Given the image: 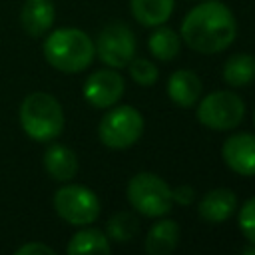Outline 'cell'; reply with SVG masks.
Instances as JSON below:
<instances>
[{"label": "cell", "mask_w": 255, "mask_h": 255, "mask_svg": "<svg viewBox=\"0 0 255 255\" xmlns=\"http://www.w3.org/2000/svg\"><path fill=\"white\" fill-rule=\"evenodd\" d=\"M237 36V20L233 12L217 2L207 0L187 12L181 24L183 42L199 54H217L233 44Z\"/></svg>", "instance_id": "obj_1"}, {"label": "cell", "mask_w": 255, "mask_h": 255, "mask_svg": "<svg viewBox=\"0 0 255 255\" xmlns=\"http://www.w3.org/2000/svg\"><path fill=\"white\" fill-rule=\"evenodd\" d=\"M96 48L92 38L80 28H58L44 42L48 64L60 72L76 74L86 70L94 60Z\"/></svg>", "instance_id": "obj_2"}, {"label": "cell", "mask_w": 255, "mask_h": 255, "mask_svg": "<svg viewBox=\"0 0 255 255\" xmlns=\"http://www.w3.org/2000/svg\"><path fill=\"white\" fill-rule=\"evenodd\" d=\"M20 126L36 141H52L64 129V112L60 102L46 92H34L20 106Z\"/></svg>", "instance_id": "obj_3"}, {"label": "cell", "mask_w": 255, "mask_h": 255, "mask_svg": "<svg viewBox=\"0 0 255 255\" xmlns=\"http://www.w3.org/2000/svg\"><path fill=\"white\" fill-rule=\"evenodd\" d=\"M126 193L131 207H135L145 217H161L169 213L173 205L171 187L155 173L141 171L133 175L128 183Z\"/></svg>", "instance_id": "obj_4"}, {"label": "cell", "mask_w": 255, "mask_h": 255, "mask_svg": "<svg viewBox=\"0 0 255 255\" xmlns=\"http://www.w3.org/2000/svg\"><path fill=\"white\" fill-rule=\"evenodd\" d=\"M100 139L112 149L131 147L143 133V118L133 106H120L110 110L98 128Z\"/></svg>", "instance_id": "obj_5"}, {"label": "cell", "mask_w": 255, "mask_h": 255, "mask_svg": "<svg viewBox=\"0 0 255 255\" xmlns=\"http://www.w3.org/2000/svg\"><path fill=\"white\" fill-rule=\"evenodd\" d=\"M243 116H245V104L241 102V98L225 90L207 94L197 108V120L205 128L215 131L237 128Z\"/></svg>", "instance_id": "obj_6"}, {"label": "cell", "mask_w": 255, "mask_h": 255, "mask_svg": "<svg viewBox=\"0 0 255 255\" xmlns=\"http://www.w3.org/2000/svg\"><path fill=\"white\" fill-rule=\"evenodd\" d=\"M56 213L70 225H90L100 215V199L86 185H64L54 195Z\"/></svg>", "instance_id": "obj_7"}, {"label": "cell", "mask_w": 255, "mask_h": 255, "mask_svg": "<svg viewBox=\"0 0 255 255\" xmlns=\"http://www.w3.org/2000/svg\"><path fill=\"white\" fill-rule=\"evenodd\" d=\"M94 48L106 66L124 68L131 62L135 54V36L126 24L112 22L100 32Z\"/></svg>", "instance_id": "obj_8"}, {"label": "cell", "mask_w": 255, "mask_h": 255, "mask_svg": "<svg viewBox=\"0 0 255 255\" xmlns=\"http://www.w3.org/2000/svg\"><path fill=\"white\" fill-rule=\"evenodd\" d=\"M124 78L106 68V70H96L86 82H84V98L90 102L94 108H112L124 94Z\"/></svg>", "instance_id": "obj_9"}, {"label": "cell", "mask_w": 255, "mask_h": 255, "mask_svg": "<svg viewBox=\"0 0 255 255\" xmlns=\"http://www.w3.org/2000/svg\"><path fill=\"white\" fill-rule=\"evenodd\" d=\"M223 161L239 175H255V135L253 133H235L225 139L221 149Z\"/></svg>", "instance_id": "obj_10"}, {"label": "cell", "mask_w": 255, "mask_h": 255, "mask_svg": "<svg viewBox=\"0 0 255 255\" xmlns=\"http://www.w3.org/2000/svg\"><path fill=\"white\" fill-rule=\"evenodd\" d=\"M237 207V197L231 189L219 187L207 191L199 201V217L207 223H221L231 217V213Z\"/></svg>", "instance_id": "obj_11"}, {"label": "cell", "mask_w": 255, "mask_h": 255, "mask_svg": "<svg viewBox=\"0 0 255 255\" xmlns=\"http://www.w3.org/2000/svg\"><path fill=\"white\" fill-rule=\"evenodd\" d=\"M54 16H56V8L52 0H26L20 12V22L22 28L32 38H40L52 28Z\"/></svg>", "instance_id": "obj_12"}, {"label": "cell", "mask_w": 255, "mask_h": 255, "mask_svg": "<svg viewBox=\"0 0 255 255\" xmlns=\"http://www.w3.org/2000/svg\"><path fill=\"white\" fill-rule=\"evenodd\" d=\"M167 96L173 104L181 108L193 106L201 96V80L191 70H177L169 76L167 82Z\"/></svg>", "instance_id": "obj_13"}, {"label": "cell", "mask_w": 255, "mask_h": 255, "mask_svg": "<svg viewBox=\"0 0 255 255\" xmlns=\"http://www.w3.org/2000/svg\"><path fill=\"white\" fill-rule=\"evenodd\" d=\"M44 167L56 181H70L78 171V157L70 147L52 143L44 151Z\"/></svg>", "instance_id": "obj_14"}, {"label": "cell", "mask_w": 255, "mask_h": 255, "mask_svg": "<svg viewBox=\"0 0 255 255\" xmlns=\"http://www.w3.org/2000/svg\"><path fill=\"white\" fill-rule=\"evenodd\" d=\"M179 241V225L173 219H163L151 225L145 235L143 249L149 255H167L177 247Z\"/></svg>", "instance_id": "obj_15"}, {"label": "cell", "mask_w": 255, "mask_h": 255, "mask_svg": "<svg viewBox=\"0 0 255 255\" xmlns=\"http://www.w3.org/2000/svg\"><path fill=\"white\" fill-rule=\"evenodd\" d=\"M175 0H129L133 18L143 26H159L169 20Z\"/></svg>", "instance_id": "obj_16"}, {"label": "cell", "mask_w": 255, "mask_h": 255, "mask_svg": "<svg viewBox=\"0 0 255 255\" xmlns=\"http://www.w3.org/2000/svg\"><path fill=\"white\" fill-rule=\"evenodd\" d=\"M66 251L70 255H80V253H110L112 251V245H110V237L100 231V229H94V227H86L82 231H78Z\"/></svg>", "instance_id": "obj_17"}, {"label": "cell", "mask_w": 255, "mask_h": 255, "mask_svg": "<svg viewBox=\"0 0 255 255\" xmlns=\"http://www.w3.org/2000/svg\"><path fill=\"white\" fill-rule=\"evenodd\" d=\"M255 78V58L251 54H235L223 66V80L229 86H247Z\"/></svg>", "instance_id": "obj_18"}, {"label": "cell", "mask_w": 255, "mask_h": 255, "mask_svg": "<svg viewBox=\"0 0 255 255\" xmlns=\"http://www.w3.org/2000/svg\"><path fill=\"white\" fill-rule=\"evenodd\" d=\"M147 48L153 58L161 62H169L179 54V38L171 28H157L149 36Z\"/></svg>", "instance_id": "obj_19"}, {"label": "cell", "mask_w": 255, "mask_h": 255, "mask_svg": "<svg viewBox=\"0 0 255 255\" xmlns=\"http://www.w3.org/2000/svg\"><path fill=\"white\" fill-rule=\"evenodd\" d=\"M106 231H108V237L118 241V243H126V241H131L137 231H139V221L133 213L129 211H120L116 215H112L108 219V225H106Z\"/></svg>", "instance_id": "obj_20"}, {"label": "cell", "mask_w": 255, "mask_h": 255, "mask_svg": "<svg viewBox=\"0 0 255 255\" xmlns=\"http://www.w3.org/2000/svg\"><path fill=\"white\" fill-rule=\"evenodd\" d=\"M157 66L145 58H131L129 62V76L139 86H153L157 80Z\"/></svg>", "instance_id": "obj_21"}, {"label": "cell", "mask_w": 255, "mask_h": 255, "mask_svg": "<svg viewBox=\"0 0 255 255\" xmlns=\"http://www.w3.org/2000/svg\"><path fill=\"white\" fill-rule=\"evenodd\" d=\"M239 229L249 243H255V197L247 199L239 209Z\"/></svg>", "instance_id": "obj_22"}, {"label": "cell", "mask_w": 255, "mask_h": 255, "mask_svg": "<svg viewBox=\"0 0 255 255\" xmlns=\"http://www.w3.org/2000/svg\"><path fill=\"white\" fill-rule=\"evenodd\" d=\"M171 197L179 205H189L193 201V197H195V189L191 185H179V187L171 189Z\"/></svg>", "instance_id": "obj_23"}, {"label": "cell", "mask_w": 255, "mask_h": 255, "mask_svg": "<svg viewBox=\"0 0 255 255\" xmlns=\"http://www.w3.org/2000/svg\"><path fill=\"white\" fill-rule=\"evenodd\" d=\"M16 253H18V255H40V253H44V255H54V249L48 247V245H44V243H26V245L18 247Z\"/></svg>", "instance_id": "obj_24"}, {"label": "cell", "mask_w": 255, "mask_h": 255, "mask_svg": "<svg viewBox=\"0 0 255 255\" xmlns=\"http://www.w3.org/2000/svg\"><path fill=\"white\" fill-rule=\"evenodd\" d=\"M243 253H247V255H255V243H251V247H245Z\"/></svg>", "instance_id": "obj_25"}, {"label": "cell", "mask_w": 255, "mask_h": 255, "mask_svg": "<svg viewBox=\"0 0 255 255\" xmlns=\"http://www.w3.org/2000/svg\"><path fill=\"white\" fill-rule=\"evenodd\" d=\"M253 120H255V116H253Z\"/></svg>", "instance_id": "obj_26"}]
</instances>
